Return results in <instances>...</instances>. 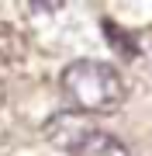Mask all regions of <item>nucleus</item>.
Returning <instances> with one entry per match:
<instances>
[{"mask_svg": "<svg viewBox=\"0 0 152 156\" xmlns=\"http://www.w3.org/2000/svg\"><path fill=\"white\" fill-rule=\"evenodd\" d=\"M93 122H90V115H79V111H62V115H52L49 122H45V139L52 146H59V149H73V146L83 139L86 132H93Z\"/></svg>", "mask_w": 152, "mask_h": 156, "instance_id": "f03ea898", "label": "nucleus"}, {"mask_svg": "<svg viewBox=\"0 0 152 156\" xmlns=\"http://www.w3.org/2000/svg\"><path fill=\"white\" fill-rule=\"evenodd\" d=\"M31 11H62V4L56 0V4H31Z\"/></svg>", "mask_w": 152, "mask_h": 156, "instance_id": "20e7f679", "label": "nucleus"}, {"mask_svg": "<svg viewBox=\"0 0 152 156\" xmlns=\"http://www.w3.org/2000/svg\"><path fill=\"white\" fill-rule=\"evenodd\" d=\"M0 101H4V83H0Z\"/></svg>", "mask_w": 152, "mask_h": 156, "instance_id": "39448f33", "label": "nucleus"}, {"mask_svg": "<svg viewBox=\"0 0 152 156\" xmlns=\"http://www.w3.org/2000/svg\"><path fill=\"white\" fill-rule=\"evenodd\" d=\"M59 90L79 115H107L124 104V80L121 73L97 59H76L62 69Z\"/></svg>", "mask_w": 152, "mask_h": 156, "instance_id": "f257e3e1", "label": "nucleus"}, {"mask_svg": "<svg viewBox=\"0 0 152 156\" xmlns=\"http://www.w3.org/2000/svg\"><path fill=\"white\" fill-rule=\"evenodd\" d=\"M69 156H128V146H124L118 135L104 132V128H93V132H86L83 139H79Z\"/></svg>", "mask_w": 152, "mask_h": 156, "instance_id": "7ed1b4c3", "label": "nucleus"}]
</instances>
